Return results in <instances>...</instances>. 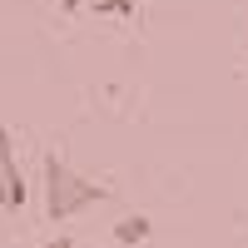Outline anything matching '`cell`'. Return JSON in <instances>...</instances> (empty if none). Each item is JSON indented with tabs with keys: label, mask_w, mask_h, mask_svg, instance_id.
I'll list each match as a JSON object with an SVG mask.
<instances>
[{
	"label": "cell",
	"mask_w": 248,
	"mask_h": 248,
	"mask_svg": "<svg viewBox=\"0 0 248 248\" xmlns=\"http://www.w3.org/2000/svg\"><path fill=\"white\" fill-rule=\"evenodd\" d=\"M94 10L99 15H124V20H134L139 10H134V0H94Z\"/></svg>",
	"instance_id": "cell-4"
},
{
	"label": "cell",
	"mask_w": 248,
	"mask_h": 248,
	"mask_svg": "<svg viewBox=\"0 0 248 248\" xmlns=\"http://www.w3.org/2000/svg\"><path fill=\"white\" fill-rule=\"evenodd\" d=\"M149 233H154L149 214H124V218L114 223V243H119V248H134V243H144Z\"/></svg>",
	"instance_id": "cell-3"
},
{
	"label": "cell",
	"mask_w": 248,
	"mask_h": 248,
	"mask_svg": "<svg viewBox=\"0 0 248 248\" xmlns=\"http://www.w3.org/2000/svg\"><path fill=\"white\" fill-rule=\"evenodd\" d=\"M25 174H20V159H15V139L10 129H0V209L5 214H20L25 209Z\"/></svg>",
	"instance_id": "cell-2"
},
{
	"label": "cell",
	"mask_w": 248,
	"mask_h": 248,
	"mask_svg": "<svg viewBox=\"0 0 248 248\" xmlns=\"http://www.w3.org/2000/svg\"><path fill=\"white\" fill-rule=\"evenodd\" d=\"M109 189L85 179L79 169H70L60 154H45V218L50 223H70L79 214H90L94 203H105Z\"/></svg>",
	"instance_id": "cell-1"
},
{
	"label": "cell",
	"mask_w": 248,
	"mask_h": 248,
	"mask_svg": "<svg viewBox=\"0 0 248 248\" xmlns=\"http://www.w3.org/2000/svg\"><path fill=\"white\" fill-rule=\"evenodd\" d=\"M60 5H65V10H79V0H60Z\"/></svg>",
	"instance_id": "cell-6"
},
{
	"label": "cell",
	"mask_w": 248,
	"mask_h": 248,
	"mask_svg": "<svg viewBox=\"0 0 248 248\" xmlns=\"http://www.w3.org/2000/svg\"><path fill=\"white\" fill-rule=\"evenodd\" d=\"M40 248H75V238H70V233H55V238L40 243Z\"/></svg>",
	"instance_id": "cell-5"
}]
</instances>
